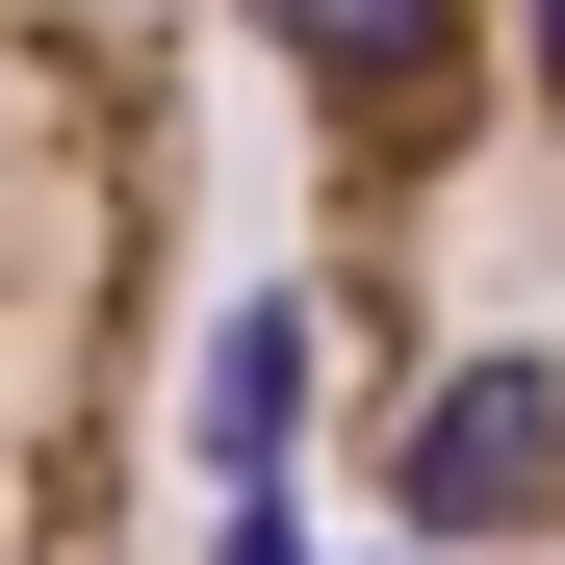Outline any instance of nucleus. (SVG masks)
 <instances>
[{
    "label": "nucleus",
    "instance_id": "nucleus-1",
    "mask_svg": "<svg viewBox=\"0 0 565 565\" xmlns=\"http://www.w3.org/2000/svg\"><path fill=\"white\" fill-rule=\"evenodd\" d=\"M282 104V386L412 565H565V0H232Z\"/></svg>",
    "mask_w": 565,
    "mask_h": 565
},
{
    "label": "nucleus",
    "instance_id": "nucleus-2",
    "mask_svg": "<svg viewBox=\"0 0 565 565\" xmlns=\"http://www.w3.org/2000/svg\"><path fill=\"white\" fill-rule=\"evenodd\" d=\"M206 104L180 0H0V565H154Z\"/></svg>",
    "mask_w": 565,
    "mask_h": 565
}]
</instances>
